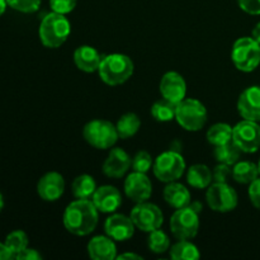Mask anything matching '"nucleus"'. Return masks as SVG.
<instances>
[{
	"label": "nucleus",
	"mask_w": 260,
	"mask_h": 260,
	"mask_svg": "<svg viewBox=\"0 0 260 260\" xmlns=\"http://www.w3.org/2000/svg\"><path fill=\"white\" fill-rule=\"evenodd\" d=\"M135 70L134 61L123 53H111L103 56L98 69L102 80L111 86L124 84L132 76Z\"/></svg>",
	"instance_id": "f03ea898"
},
{
	"label": "nucleus",
	"mask_w": 260,
	"mask_h": 260,
	"mask_svg": "<svg viewBox=\"0 0 260 260\" xmlns=\"http://www.w3.org/2000/svg\"><path fill=\"white\" fill-rule=\"evenodd\" d=\"M14 259H18V260H40V259H42V255H41V254L38 253L36 249L25 248L24 250H22L19 254H17Z\"/></svg>",
	"instance_id": "4c0bfd02"
},
{
	"label": "nucleus",
	"mask_w": 260,
	"mask_h": 260,
	"mask_svg": "<svg viewBox=\"0 0 260 260\" xmlns=\"http://www.w3.org/2000/svg\"><path fill=\"white\" fill-rule=\"evenodd\" d=\"M160 93L162 98L178 104L187 95V83L177 71H168L160 80Z\"/></svg>",
	"instance_id": "ddd939ff"
},
{
	"label": "nucleus",
	"mask_w": 260,
	"mask_h": 260,
	"mask_svg": "<svg viewBox=\"0 0 260 260\" xmlns=\"http://www.w3.org/2000/svg\"><path fill=\"white\" fill-rule=\"evenodd\" d=\"M154 165V160H152L151 155L145 150L137 152L134 157H132V169L134 172L145 173L146 174Z\"/></svg>",
	"instance_id": "2f4dec72"
},
{
	"label": "nucleus",
	"mask_w": 260,
	"mask_h": 260,
	"mask_svg": "<svg viewBox=\"0 0 260 260\" xmlns=\"http://www.w3.org/2000/svg\"><path fill=\"white\" fill-rule=\"evenodd\" d=\"M99 211L91 200H78L69 203L63 211L62 222L66 230L75 236H86L95 230Z\"/></svg>",
	"instance_id": "f257e3e1"
},
{
	"label": "nucleus",
	"mask_w": 260,
	"mask_h": 260,
	"mask_svg": "<svg viewBox=\"0 0 260 260\" xmlns=\"http://www.w3.org/2000/svg\"><path fill=\"white\" fill-rule=\"evenodd\" d=\"M206 201L208 207L218 213H228L238 207L239 197L229 183L215 182L207 188Z\"/></svg>",
	"instance_id": "1a4fd4ad"
},
{
	"label": "nucleus",
	"mask_w": 260,
	"mask_h": 260,
	"mask_svg": "<svg viewBox=\"0 0 260 260\" xmlns=\"http://www.w3.org/2000/svg\"><path fill=\"white\" fill-rule=\"evenodd\" d=\"M147 246H149L150 251L154 254H162L165 251L169 250L170 248V239L162 230L157 229V230L149 233V238H147Z\"/></svg>",
	"instance_id": "c756f323"
},
{
	"label": "nucleus",
	"mask_w": 260,
	"mask_h": 260,
	"mask_svg": "<svg viewBox=\"0 0 260 260\" xmlns=\"http://www.w3.org/2000/svg\"><path fill=\"white\" fill-rule=\"evenodd\" d=\"M231 60L238 70L251 73L260 65V45L253 37H241L235 41Z\"/></svg>",
	"instance_id": "423d86ee"
},
{
	"label": "nucleus",
	"mask_w": 260,
	"mask_h": 260,
	"mask_svg": "<svg viewBox=\"0 0 260 260\" xmlns=\"http://www.w3.org/2000/svg\"><path fill=\"white\" fill-rule=\"evenodd\" d=\"M238 111L244 119L260 121V86L246 88L238 99Z\"/></svg>",
	"instance_id": "a211bd4d"
},
{
	"label": "nucleus",
	"mask_w": 260,
	"mask_h": 260,
	"mask_svg": "<svg viewBox=\"0 0 260 260\" xmlns=\"http://www.w3.org/2000/svg\"><path fill=\"white\" fill-rule=\"evenodd\" d=\"M117 259H135V260H142V256L135 253H123L121 255H117Z\"/></svg>",
	"instance_id": "ea45409f"
},
{
	"label": "nucleus",
	"mask_w": 260,
	"mask_h": 260,
	"mask_svg": "<svg viewBox=\"0 0 260 260\" xmlns=\"http://www.w3.org/2000/svg\"><path fill=\"white\" fill-rule=\"evenodd\" d=\"M89 256L93 260H113L117 259V246L113 239L108 235L94 236L86 246Z\"/></svg>",
	"instance_id": "6ab92c4d"
},
{
	"label": "nucleus",
	"mask_w": 260,
	"mask_h": 260,
	"mask_svg": "<svg viewBox=\"0 0 260 260\" xmlns=\"http://www.w3.org/2000/svg\"><path fill=\"white\" fill-rule=\"evenodd\" d=\"M8 5L20 13H35L41 5V0H7Z\"/></svg>",
	"instance_id": "473e14b6"
},
{
	"label": "nucleus",
	"mask_w": 260,
	"mask_h": 260,
	"mask_svg": "<svg viewBox=\"0 0 260 260\" xmlns=\"http://www.w3.org/2000/svg\"><path fill=\"white\" fill-rule=\"evenodd\" d=\"M140 127H141V121H140L139 116L132 112L121 116V118L116 123L117 132H118L119 139L122 140L131 139L132 136H135L139 132Z\"/></svg>",
	"instance_id": "393cba45"
},
{
	"label": "nucleus",
	"mask_w": 260,
	"mask_h": 260,
	"mask_svg": "<svg viewBox=\"0 0 260 260\" xmlns=\"http://www.w3.org/2000/svg\"><path fill=\"white\" fill-rule=\"evenodd\" d=\"M213 180L220 183H228L230 178H233V168L231 165L221 164L218 162L217 167L212 170Z\"/></svg>",
	"instance_id": "f704fd0d"
},
{
	"label": "nucleus",
	"mask_w": 260,
	"mask_h": 260,
	"mask_svg": "<svg viewBox=\"0 0 260 260\" xmlns=\"http://www.w3.org/2000/svg\"><path fill=\"white\" fill-rule=\"evenodd\" d=\"M3 207H4V200H3V196L2 193H0V212H2Z\"/></svg>",
	"instance_id": "37998d69"
},
{
	"label": "nucleus",
	"mask_w": 260,
	"mask_h": 260,
	"mask_svg": "<svg viewBox=\"0 0 260 260\" xmlns=\"http://www.w3.org/2000/svg\"><path fill=\"white\" fill-rule=\"evenodd\" d=\"M7 0H0V17L3 15V13L5 12V9H7Z\"/></svg>",
	"instance_id": "79ce46f5"
},
{
	"label": "nucleus",
	"mask_w": 260,
	"mask_h": 260,
	"mask_svg": "<svg viewBox=\"0 0 260 260\" xmlns=\"http://www.w3.org/2000/svg\"><path fill=\"white\" fill-rule=\"evenodd\" d=\"M76 3L78 0H50V7L52 12L66 15L75 9Z\"/></svg>",
	"instance_id": "72a5a7b5"
},
{
	"label": "nucleus",
	"mask_w": 260,
	"mask_h": 260,
	"mask_svg": "<svg viewBox=\"0 0 260 260\" xmlns=\"http://www.w3.org/2000/svg\"><path fill=\"white\" fill-rule=\"evenodd\" d=\"M65 192V179L57 172L46 173L38 180L37 193L46 202H56Z\"/></svg>",
	"instance_id": "2eb2a0df"
},
{
	"label": "nucleus",
	"mask_w": 260,
	"mask_h": 260,
	"mask_svg": "<svg viewBox=\"0 0 260 260\" xmlns=\"http://www.w3.org/2000/svg\"><path fill=\"white\" fill-rule=\"evenodd\" d=\"M135 229L136 226L131 217L122 213H111L104 222L106 235L114 241H126L131 239L135 234Z\"/></svg>",
	"instance_id": "4468645a"
},
{
	"label": "nucleus",
	"mask_w": 260,
	"mask_h": 260,
	"mask_svg": "<svg viewBox=\"0 0 260 260\" xmlns=\"http://www.w3.org/2000/svg\"><path fill=\"white\" fill-rule=\"evenodd\" d=\"M170 230L178 240H190L200 230V213L192 207L178 208L170 217Z\"/></svg>",
	"instance_id": "6e6552de"
},
{
	"label": "nucleus",
	"mask_w": 260,
	"mask_h": 260,
	"mask_svg": "<svg viewBox=\"0 0 260 260\" xmlns=\"http://www.w3.org/2000/svg\"><path fill=\"white\" fill-rule=\"evenodd\" d=\"M129 217L134 221L136 229L147 234L160 229L164 222V215L161 210L156 205L147 201L136 203V206L132 208Z\"/></svg>",
	"instance_id": "9d476101"
},
{
	"label": "nucleus",
	"mask_w": 260,
	"mask_h": 260,
	"mask_svg": "<svg viewBox=\"0 0 260 260\" xmlns=\"http://www.w3.org/2000/svg\"><path fill=\"white\" fill-rule=\"evenodd\" d=\"M251 37L256 41V42L260 45V22L254 27L253 32H251Z\"/></svg>",
	"instance_id": "a19ab883"
},
{
	"label": "nucleus",
	"mask_w": 260,
	"mask_h": 260,
	"mask_svg": "<svg viewBox=\"0 0 260 260\" xmlns=\"http://www.w3.org/2000/svg\"><path fill=\"white\" fill-rule=\"evenodd\" d=\"M207 109L205 104L194 98H185L177 104L175 119L178 123L189 132L200 131L207 122Z\"/></svg>",
	"instance_id": "20e7f679"
},
{
	"label": "nucleus",
	"mask_w": 260,
	"mask_h": 260,
	"mask_svg": "<svg viewBox=\"0 0 260 260\" xmlns=\"http://www.w3.org/2000/svg\"><path fill=\"white\" fill-rule=\"evenodd\" d=\"M84 140L90 146L99 150L111 149L119 139L116 124L107 119H93L83 128Z\"/></svg>",
	"instance_id": "39448f33"
},
{
	"label": "nucleus",
	"mask_w": 260,
	"mask_h": 260,
	"mask_svg": "<svg viewBox=\"0 0 260 260\" xmlns=\"http://www.w3.org/2000/svg\"><path fill=\"white\" fill-rule=\"evenodd\" d=\"M233 141L245 154H253L260 149V126L258 122L243 119L233 127Z\"/></svg>",
	"instance_id": "9b49d317"
},
{
	"label": "nucleus",
	"mask_w": 260,
	"mask_h": 260,
	"mask_svg": "<svg viewBox=\"0 0 260 260\" xmlns=\"http://www.w3.org/2000/svg\"><path fill=\"white\" fill-rule=\"evenodd\" d=\"M175 112L177 104L165 98L155 102L151 107V116L157 122H170L172 119H175Z\"/></svg>",
	"instance_id": "c85d7f7f"
},
{
	"label": "nucleus",
	"mask_w": 260,
	"mask_h": 260,
	"mask_svg": "<svg viewBox=\"0 0 260 260\" xmlns=\"http://www.w3.org/2000/svg\"><path fill=\"white\" fill-rule=\"evenodd\" d=\"M96 183L91 175L81 174L73 180L71 190H73L74 197L78 200H89L93 197L94 192L96 189Z\"/></svg>",
	"instance_id": "5701e85b"
},
{
	"label": "nucleus",
	"mask_w": 260,
	"mask_h": 260,
	"mask_svg": "<svg viewBox=\"0 0 260 260\" xmlns=\"http://www.w3.org/2000/svg\"><path fill=\"white\" fill-rule=\"evenodd\" d=\"M208 144L212 146H220V145L228 144L233 140V127L228 123H216L208 128L207 135Z\"/></svg>",
	"instance_id": "a878e982"
},
{
	"label": "nucleus",
	"mask_w": 260,
	"mask_h": 260,
	"mask_svg": "<svg viewBox=\"0 0 260 260\" xmlns=\"http://www.w3.org/2000/svg\"><path fill=\"white\" fill-rule=\"evenodd\" d=\"M91 201L101 213H114L121 207L122 196L113 185H102L96 188Z\"/></svg>",
	"instance_id": "f3484780"
},
{
	"label": "nucleus",
	"mask_w": 260,
	"mask_h": 260,
	"mask_svg": "<svg viewBox=\"0 0 260 260\" xmlns=\"http://www.w3.org/2000/svg\"><path fill=\"white\" fill-rule=\"evenodd\" d=\"M241 10L251 15H260V0H238Z\"/></svg>",
	"instance_id": "e433bc0d"
},
{
	"label": "nucleus",
	"mask_w": 260,
	"mask_h": 260,
	"mask_svg": "<svg viewBox=\"0 0 260 260\" xmlns=\"http://www.w3.org/2000/svg\"><path fill=\"white\" fill-rule=\"evenodd\" d=\"M164 200L170 207L175 208H183L187 207V206L190 205V201H192V197H190V192L188 190V188L185 185L180 184L177 180L175 182L167 183V187L164 188Z\"/></svg>",
	"instance_id": "412c9836"
},
{
	"label": "nucleus",
	"mask_w": 260,
	"mask_h": 260,
	"mask_svg": "<svg viewBox=\"0 0 260 260\" xmlns=\"http://www.w3.org/2000/svg\"><path fill=\"white\" fill-rule=\"evenodd\" d=\"M248 193L251 205L260 210V178H256L253 183L249 184Z\"/></svg>",
	"instance_id": "c9c22d12"
},
{
	"label": "nucleus",
	"mask_w": 260,
	"mask_h": 260,
	"mask_svg": "<svg viewBox=\"0 0 260 260\" xmlns=\"http://www.w3.org/2000/svg\"><path fill=\"white\" fill-rule=\"evenodd\" d=\"M40 40L47 48H58L68 41L71 33L70 20L65 14L50 13L46 15L40 24Z\"/></svg>",
	"instance_id": "7ed1b4c3"
},
{
	"label": "nucleus",
	"mask_w": 260,
	"mask_h": 260,
	"mask_svg": "<svg viewBox=\"0 0 260 260\" xmlns=\"http://www.w3.org/2000/svg\"><path fill=\"white\" fill-rule=\"evenodd\" d=\"M212 170L205 164H194L188 169L187 182L196 189H206L212 184Z\"/></svg>",
	"instance_id": "4be33fe9"
},
{
	"label": "nucleus",
	"mask_w": 260,
	"mask_h": 260,
	"mask_svg": "<svg viewBox=\"0 0 260 260\" xmlns=\"http://www.w3.org/2000/svg\"><path fill=\"white\" fill-rule=\"evenodd\" d=\"M170 258L173 260H197L201 258V253L190 241L179 240L172 246Z\"/></svg>",
	"instance_id": "cd10ccee"
},
{
	"label": "nucleus",
	"mask_w": 260,
	"mask_h": 260,
	"mask_svg": "<svg viewBox=\"0 0 260 260\" xmlns=\"http://www.w3.org/2000/svg\"><path fill=\"white\" fill-rule=\"evenodd\" d=\"M131 167V156L121 147H114L109 151L108 156L104 160L102 170L108 178L118 179V178L123 177Z\"/></svg>",
	"instance_id": "dca6fc26"
},
{
	"label": "nucleus",
	"mask_w": 260,
	"mask_h": 260,
	"mask_svg": "<svg viewBox=\"0 0 260 260\" xmlns=\"http://www.w3.org/2000/svg\"><path fill=\"white\" fill-rule=\"evenodd\" d=\"M259 175L258 165L251 161H238L233 165V178L240 184H250Z\"/></svg>",
	"instance_id": "b1692460"
},
{
	"label": "nucleus",
	"mask_w": 260,
	"mask_h": 260,
	"mask_svg": "<svg viewBox=\"0 0 260 260\" xmlns=\"http://www.w3.org/2000/svg\"><path fill=\"white\" fill-rule=\"evenodd\" d=\"M13 259V254L10 253V250L8 249V246L5 245V243H0V260H9Z\"/></svg>",
	"instance_id": "58836bf2"
},
{
	"label": "nucleus",
	"mask_w": 260,
	"mask_h": 260,
	"mask_svg": "<svg viewBox=\"0 0 260 260\" xmlns=\"http://www.w3.org/2000/svg\"><path fill=\"white\" fill-rule=\"evenodd\" d=\"M28 244H29V240H28L27 234L22 230L13 231L5 239V245L8 246L10 253L13 254V259L15 258L17 254H19L20 251L28 248Z\"/></svg>",
	"instance_id": "7c9ffc66"
},
{
	"label": "nucleus",
	"mask_w": 260,
	"mask_h": 260,
	"mask_svg": "<svg viewBox=\"0 0 260 260\" xmlns=\"http://www.w3.org/2000/svg\"><path fill=\"white\" fill-rule=\"evenodd\" d=\"M258 168H259V174H260V159H259V162H258Z\"/></svg>",
	"instance_id": "c03bdc74"
},
{
	"label": "nucleus",
	"mask_w": 260,
	"mask_h": 260,
	"mask_svg": "<svg viewBox=\"0 0 260 260\" xmlns=\"http://www.w3.org/2000/svg\"><path fill=\"white\" fill-rule=\"evenodd\" d=\"M102 60H103V56L99 53L96 48L91 47V46H79L74 51L75 66L79 70L84 71V73H95V71H98Z\"/></svg>",
	"instance_id": "aec40b11"
},
{
	"label": "nucleus",
	"mask_w": 260,
	"mask_h": 260,
	"mask_svg": "<svg viewBox=\"0 0 260 260\" xmlns=\"http://www.w3.org/2000/svg\"><path fill=\"white\" fill-rule=\"evenodd\" d=\"M241 152L243 151L239 149L238 145L231 140L228 144L216 146L213 155H215L216 160H217L218 162H221V164H228L233 167V165H235L236 162L239 161V159H240L241 156Z\"/></svg>",
	"instance_id": "bb28decb"
},
{
	"label": "nucleus",
	"mask_w": 260,
	"mask_h": 260,
	"mask_svg": "<svg viewBox=\"0 0 260 260\" xmlns=\"http://www.w3.org/2000/svg\"><path fill=\"white\" fill-rule=\"evenodd\" d=\"M185 168H187V164L183 155L175 150H169L160 154L154 160L152 172L160 182L170 183L182 178Z\"/></svg>",
	"instance_id": "0eeeda50"
},
{
	"label": "nucleus",
	"mask_w": 260,
	"mask_h": 260,
	"mask_svg": "<svg viewBox=\"0 0 260 260\" xmlns=\"http://www.w3.org/2000/svg\"><path fill=\"white\" fill-rule=\"evenodd\" d=\"M124 193L135 203H141L149 200L152 194V184L145 173L132 172L127 175L123 184Z\"/></svg>",
	"instance_id": "f8f14e48"
}]
</instances>
